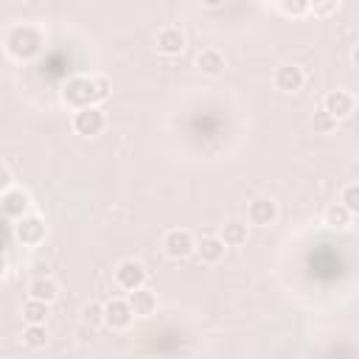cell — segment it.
I'll use <instances>...</instances> for the list:
<instances>
[{
    "label": "cell",
    "instance_id": "cell-1",
    "mask_svg": "<svg viewBox=\"0 0 359 359\" xmlns=\"http://www.w3.org/2000/svg\"><path fill=\"white\" fill-rule=\"evenodd\" d=\"M109 79L107 76H73L62 84V104L70 107L73 112L87 109V107H98L101 101L109 98Z\"/></svg>",
    "mask_w": 359,
    "mask_h": 359
},
{
    "label": "cell",
    "instance_id": "cell-2",
    "mask_svg": "<svg viewBox=\"0 0 359 359\" xmlns=\"http://www.w3.org/2000/svg\"><path fill=\"white\" fill-rule=\"evenodd\" d=\"M3 45H6V53H8L11 59L28 62V59H34V56L42 50L45 34H42L36 25H31V22H20V25H11V28L6 31Z\"/></svg>",
    "mask_w": 359,
    "mask_h": 359
},
{
    "label": "cell",
    "instance_id": "cell-3",
    "mask_svg": "<svg viewBox=\"0 0 359 359\" xmlns=\"http://www.w3.org/2000/svg\"><path fill=\"white\" fill-rule=\"evenodd\" d=\"M146 278H149L146 266H143L140 261H135V258L121 261V264L115 266V272H112L115 286H118L121 292H126V294H132V292L143 289V286H146Z\"/></svg>",
    "mask_w": 359,
    "mask_h": 359
},
{
    "label": "cell",
    "instance_id": "cell-4",
    "mask_svg": "<svg viewBox=\"0 0 359 359\" xmlns=\"http://www.w3.org/2000/svg\"><path fill=\"white\" fill-rule=\"evenodd\" d=\"M70 126H73V132L81 135V137H98V135L104 132V126H107V115H104L101 107H87V109L73 112Z\"/></svg>",
    "mask_w": 359,
    "mask_h": 359
},
{
    "label": "cell",
    "instance_id": "cell-5",
    "mask_svg": "<svg viewBox=\"0 0 359 359\" xmlns=\"http://www.w3.org/2000/svg\"><path fill=\"white\" fill-rule=\"evenodd\" d=\"M194 250H196V238H194L191 230H185V227H171V230H165V236H163V252H165L168 258L180 261V258H188Z\"/></svg>",
    "mask_w": 359,
    "mask_h": 359
},
{
    "label": "cell",
    "instance_id": "cell-6",
    "mask_svg": "<svg viewBox=\"0 0 359 359\" xmlns=\"http://www.w3.org/2000/svg\"><path fill=\"white\" fill-rule=\"evenodd\" d=\"M135 320V311L126 297H112L104 303V325L112 331H126Z\"/></svg>",
    "mask_w": 359,
    "mask_h": 359
},
{
    "label": "cell",
    "instance_id": "cell-7",
    "mask_svg": "<svg viewBox=\"0 0 359 359\" xmlns=\"http://www.w3.org/2000/svg\"><path fill=\"white\" fill-rule=\"evenodd\" d=\"M247 222L252 227H272L278 222V202L272 196H255L247 205Z\"/></svg>",
    "mask_w": 359,
    "mask_h": 359
},
{
    "label": "cell",
    "instance_id": "cell-8",
    "mask_svg": "<svg viewBox=\"0 0 359 359\" xmlns=\"http://www.w3.org/2000/svg\"><path fill=\"white\" fill-rule=\"evenodd\" d=\"M11 230L17 233V238H20L25 247H36V244L45 238L48 224H45V219H42V216L28 213V216H22L20 222H14V224H11Z\"/></svg>",
    "mask_w": 359,
    "mask_h": 359
},
{
    "label": "cell",
    "instance_id": "cell-9",
    "mask_svg": "<svg viewBox=\"0 0 359 359\" xmlns=\"http://www.w3.org/2000/svg\"><path fill=\"white\" fill-rule=\"evenodd\" d=\"M272 84H275V90H280V93H297V90H303V84H306V73H303V67H297V65H292V62H283V65L275 67Z\"/></svg>",
    "mask_w": 359,
    "mask_h": 359
},
{
    "label": "cell",
    "instance_id": "cell-10",
    "mask_svg": "<svg viewBox=\"0 0 359 359\" xmlns=\"http://www.w3.org/2000/svg\"><path fill=\"white\" fill-rule=\"evenodd\" d=\"M0 208H3V216H6V219L20 222L22 216H28L31 196H28V191H22V188L14 185L11 191H3V194H0Z\"/></svg>",
    "mask_w": 359,
    "mask_h": 359
},
{
    "label": "cell",
    "instance_id": "cell-11",
    "mask_svg": "<svg viewBox=\"0 0 359 359\" xmlns=\"http://www.w3.org/2000/svg\"><path fill=\"white\" fill-rule=\"evenodd\" d=\"M154 48L160 56H180L185 50V34L180 31V25H163L154 36Z\"/></svg>",
    "mask_w": 359,
    "mask_h": 359
},
{
    "label": "cell",
    "instance_id": "cell-12",
    "mask_svg": "<svg viewBox=\"0 0 359 359\" xmlns=\"http://www.w3.org/2000/svg\"><path fill=\"white\" fill-rule=\"evenodd\" d=\"M353 107H356V101H353V95H351L348 90H331V93L323 95V109H325L331 118H337V121L348 118V115L353 112Z\"/></svg>",
    "mask_w": 359,
    "mask_h": 359
},
{
    "label": "cell",
    "instance_id": "cell-13",
    "mask_svg": "<svg viewBox=\"0 0 359 359\" xmlns=\"http://www.w3.org/2000/svg\"><path fill=\"white\" fill-rule=\"evenodd\" d=\"M224 67H227V62H224V53H222V50H216V48H202V50L196 53V70H199V73H205V76H222Z\"/></svg>",
    "mask_w": 359,
    "mask_h": 359
},
{
    "label": "cell",
    "instance_id": "cell-14",
    "mask_svg": "<svg viewBox=\"0 0 359 359\" xmlns=\"http://www.w3.org/2000/svg\"><path fill=\"white\" fill-rule=\"evenodd\" d=\"M28 297L34 300H42V303H56L59 300V283L48 275H36L31 283H28Z\"/></svg>",
    "mask_w": 359,
    "mask_h": 359
},
{
    "label": "cell",
    "instance_id": "cell-15",
    "mask_svg": "<svg viewBox=\"0 0 359 359\" xmlns=\"http://www.w3.org/2000/svg\"><path fill=\"white\" fill-rule=\"evenodd\" d=\"M224 250H227V244L222 241V236H202L196 241L199 261H205V264H219L224 258Z\"/></svg>",
    "mask_w": 359,
    "mask_h": 359
},
{
    "label": "cell",
    "instance_id": "cell-16",
    "mask_svg": "<svg viewBox=\"0 0 359 359\" xmlns=\"http://www.w3.org/2000/svg\"><path fill=\"white\" fill-rule=\"evenodd\" d=\"M126 300H129L135 317H149V314H154V309H157V294H154L149 286H143V289L126 294Z\"/></svg>",
    "mask_w": 359,
    "mask_h": 359
},
{
    "label": "cell",
    "instance_id": "cell-17",
    "mask_svg": "<svg viewBox=\"0 0 359 359\" xmlns=\"http://www.w3.org/2000/svg\"><path fill=\"white\" fill-rule=\"evenodd\" d=\"M48 314H50V306L42 303V300L28 297V300L22 303V320H25V325H45Z\"/></svg>",
    "mask_w": 359,
    "mask_h": 359
},
{
    "label": "cell",
    "instance_id": "cell-18",
    "mask_svg": "<svg viewBox=\"0 0 359 359\" xmlns=\"http://www.w3.org/2000/svg\"><path fill=\"white\" fill-rule=\"evenodd\" d=\"M222 241L227 244V247H241L244 241H247V224L244 222H238V219H230V222H224L222 224Z\"/></svg>",
    "mask_w": 359,
    "mask_h": 359
},
{
    "label": "cell",
    "instance_id": "cell-19",
    "mask_svg": "<svg viewBox=\"0 0 359 359\" xmlns=\"http://www.w3.org/2000/svg\"><path fill=\"white\" fill-rule=\"evenodd\" d=\"M22 345L31 351H39L48 345V328L45 325H25L22 328Z\"/></svg>",
    "mask_w": 359,
    "mask_h": 359
},
{
    "label": "cell",
    "instance_id": "cell-20",
    "mask_svg": "<svg viewBox=\"0 0 359 359\" xmlns=\"http://www.w3.org/2000/svg\"><path fill=\"white\" fill-rule=\"evenodd\" d=\"M323 219H325L328 227H348L351 224V210L345 205H339V202H331L325 208V216Z\"/></svg>",
    "mask_w": 359,
    "mask_h": 359
},
{
    "label": "cell",
    "instance_id": "cell-21",
    "mask_svg": "<svg viewBox=\"0 0 359 359\" xmlns=\"http://www.w3.org/2000/svg\"><path fill=\"white\" fill-rule=\"evenodd\" d=\"M81 323L90 325V328L104 325V303H98V300L84 303V306H81Z\"/></svg>",
    "mask_w": 359,
    "mask_h": 359
},
{
    "label": "cell",
    "instance_id": "cell-22",
    "mask_svg": "<svg viewBox=\"0 0 359 359\" xmlns=\"http://www.w3.org/2000/svg\"><path fill=\"white\" fill-rule=\"evenodd\" d=\"M311 129H314V135H331L334 129H337V118H331L323 107L311 115Z\"/></svg>",
    "mask_w": 359,
    "mask_h": 359
},
{
    "label": "cell",
    "instance_id": "cell-23",
    "mask_svg": "<svg viewBox=\"0 0 359 359\" xmlns=\"http://www.w3.org/2000/svg\"><path fill=\"white\" fill-rule=\"evenodd\" d=\"M339 205H345L351 216H359V182H348L339 191Z\"/></svg>",
    "mask_w": 359,
    "mask_h": 359
},
{
    "label": "cell",
    "instance_id": "cell-24",
    "mask_svg": "<svg viewBox=\"0 0 359 359\" xmlns=\"http://www.w3.org/2000/svg\"><path fill=\"white\" fill-rule=\"evenodd\" d=\"M278 11L280 14H286V17H306L309 14V3L306 0H283V3H278Z\"/></svg>",
    "mask_w": 359,
    "mask_h": 359
},
{
    "label": "cell",
    "instance_id": "cell-25",
    "mask_svg": "<svg viewBox=\"0 0 359 359\" xmlns=\"http://www.w3.org/2000/svg\"><path fill=\"white\" fill-rule=\"evenodd\" d=\"M339 11V3L337 0H328V3H309V14L314 17H331Z\"/></svg>",
    "mask_w": 359,
    "mask_h": 359
},
{
    "label": "cell",
    "instance_id": "cell-26",
    "mask_svg": "<svg viewBox=\"0 0 359 359\" xmlns=\"http://www.w3.org/2000/svg\"><path fill=\"white\" fill-rule=\"evenodd\" d=\"M14 188V174L8 168V163H3V174H0V194L3 191H11Z\"/></svg>",
    "mask_w": 359,
    "mask_h": 359
},
{
    "label": "cell",
    "instance_id": "cell-27",
    "mask_svg": "<svg viewBox=\"0 0 359 359\" xmlns=\"http://www.w3.org/2000/svg\"><path fill=\"white\" fill-rule=\"evenodd\" d=\"M351 65L359 70V45H353V50H351Z\"/></svg>",
    "mask_w": 359,
    "mask_h": 359
},
{
    "label": "cell",
    "instance_id": "cell-28",
    "mask_svg": "<svg viewBox=\"0 0 359 359\" xmlns=\"http://www.w3.org/2000/svg\"><path fill=\"white\" fill-rule=\"evenodd\" d=\"M149 359H154V356H149Z\"/></svg>",
    "mask_w": 359,
    "mask_h": 359
}]
</instances>
